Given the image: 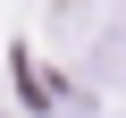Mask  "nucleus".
Here are the masks:
<instances>
[]
</instances>
